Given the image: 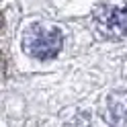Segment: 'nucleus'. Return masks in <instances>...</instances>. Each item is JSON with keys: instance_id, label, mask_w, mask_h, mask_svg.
<instances>
[{"instance_id": "f257e3e1", "label": "nucleus", "mask_w": 127, "mask_h": 127, "mask_svg": "<svg viewBox=\"0 0 127 127\" xmlns=\"http://www.w3.org/2000/svg\"><path fill=\"white\" fill-rule=\"evenodd\" d=\"M23 43H25V49L29 55H33L37 60H49L60 53L64 37L60 29L37 25V27H31L25 33Z\"/></svg>"}, {"instance_id": "f03ea898", "label": "nucleus", "mask_w": 127, "mask_h": 127, "mask_svg": "<svg viewBox=\"0 0 127 127\" xmlns=\"http://www.w3.org/2000/svg\"><path fill=\"white\" fill-rule=\"evenodd\" d=\"M98 29L105 35L121 37L127 35V6L123 4H107L96 12Z\"/></svg>"}, {"instance_id": "7ed1b4c3", "label": "nucleus", "mask_w": 127, "mask_h": 127, "mask_svg": "<svg viewBox=\"0 0 127 127\" xmlns=\"http://www.w3.org/2000/svg\"><path fill=\"white\" fill-rule=\"evenodd\" d=\"M107 109H109L107 111L109 123L125 125L127 123V92H113Z\"/></svg>"}]
</instances>
